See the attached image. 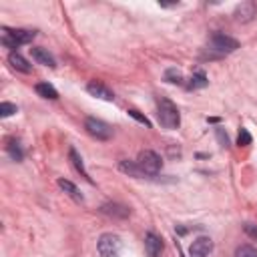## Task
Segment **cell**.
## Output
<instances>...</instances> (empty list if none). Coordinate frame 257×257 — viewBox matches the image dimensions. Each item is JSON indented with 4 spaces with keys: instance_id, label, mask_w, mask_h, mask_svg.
Here are the masks:
<instances>
[{
    "instance_id": "cell-1",
    "label": "cell",
    "mask_w": 257,
    "mask_h": 257,
    "mask_svg": "<svg viewBox=\"0 0 257 257\" xmlns=\"http://www.w3.org/2000/svg\"><path fill=\"white\" fill-rule=\"evenodd\" d=\"M157 116H159V122L169 128V131H173V128L179 126L181 122V114H179V108L173 100L169 98H159V104H157Z\"/></svg>"
},
{
    "instance_id": "cell-2",
    "label": "cell",
    "mask_w": 257,
    "mask_h": 257,
    "mask_svg": "<svg viewBox=\"0 0 257 257\" xmlns=\"http://www.w3.org/2000/svg\"><path fill=\"white\" fill-rule=\"evenodd\" d=\"M100 257H118L120 255V239L112 233H102L96 243Z\"/></svg>"
},
{
    "instance_id": "cell-3",
    "label": "cell",
    "mask_w": 257,
    "mask_h": 257,
    "mask_svg": "<svg viewBox=\"0 0 257 257\" xmlns=\"http://www.w3.org/2000/svg\"><path fill=\"white\" fill-rule=\"evenodd\" d=\"M237 48H239V42L221 32H215L209 40V50H213L217 54H229V52H235Z\"/></svg>"
},
{
    "instance_id": "cell-4",
    "label": "cell",
    "mask_w": 257,
    "mask_h": 257,
    "mask_svg": "<svg viewBox=\"0 0 257 257\" xmlns=\"http://www.w3.org/2000/svg\"><path fill=\"white\" fill-rule=\"evenodd\" d=\"M137 165L145 175H157L163 167V161L155 151H141L137 157Z\"/></svg>"
},
{
    "instance_id": "cell-5",
    "label": "cell",
    "mask_w": 257,
    "mask_h": 257,
    "mask_svg": "<svg viewBox=\"0 0 257 257\" xmlns=\"http://www.w3.org/2000/svg\"><path fill=\"white\" fill-rule=\"evenodd\" d=\"M84 128H86L88 135H92V137L98 139V141H108V139L112 137V128H110L106 122H102V120H98V118H92V116H88V118L84 120Z\"/></svg>"
},
{
    "instance_id": "cell-6",
    "label": "cell",
    "mask_w": 257,
    "mask_h": 257,
    "mask_svg": "<svg viewBox=\"0 0 257 257\" xmlns=\"http://www.w3.org/2000/svg\"><path fill=\"white\" fill-rule=\"evenodd\" d=\"M213 251V241L209 237H197L189 247V257H209Z\"/></svg>"
},
{
    "instance_id": "cell-7",
    "label": "cell",
    "mask_w": 257,
    "mask_h": 257,
    "mask_svg": "<svg viewBox=\"0 0 257 257\" xmlns=\"http://www.w3.org/2000/svg\"><path fill=\"white\" fill-rule=\"evenodd\" d=\"M145 251L149 257H159L163 253V241L159 235H155L153 231L145 235Z\"/></svg>"
},
{
    "instance_id": "cell-8",
    "label": "cell",
    "mask_w": 257,
    "mask_h": 257,
    "mask_svg": "<svg viewBox=\"0 0 257 257\" xmlns=\"http://www.w3.org/2000/svg\"><path fill=\"white\" fill-rule=\"evenodd\" d=\"M257 16V8L253 2H241L237 8H235V20L237 22H249Z\"/></svg>"
},
{
    "instance_id": "cell-9",
    "label": "cell",
    "mask_w": 257,
    "mask_h": 257,
    "mask_svg": "<svg viewBox=\"0 0 257 257\" xmlns=\"http://www.w3.org/2000/svg\"><path fill=\"white\" fill-rule=\"evenodd\" d=\"M86 90H88L92 96H96V98H102V100H114L112 90H110L108 86H104L102 82H98V80L88 82V84H86Z\"/></svg>"
},
{
    "instance_id": "cell-10",
    "label": "cell",
    "mask_w": 257,
    "mask_h": 257,
    "mask_svg": "<svg viewBox=\"0 0 257 257\" xmlns=\"http://www.w3.org/2000/svg\"><path fill=\"white\" fill-rule=\"evenodd\" d=\"M4 34H8V36L18 44V46H20V44L30 42V40L36 36V32H34V30H26V28H14V30H8V28H6V30H4Z\"/></svg>"
},
{
    "instance_id": "cell-11",
    "label": "cell",
    "mask_w": 257,
    "mask_h": 257,
    "mask_svg": "<svg viewBox=\"0 0 257 257\" xmlns=\"http://www.w3.org/2000/svg\"><path fill=\"white\" fill-rule=\"evenodd\" d=\"M100 213L110 215V217H118V219H126L131 211H128L124 205H118V203H104L100 207Z\"/></svg>"
},
{
    "instance_id": "cell-12",
    "label": "cell",
    "mask_w": 257,
    "mask_h": 257,
    "mask_svg": "<svg viewBox=\"0 0 257 257\" xmlns=\"http://www.w3.org/2000/svg\"><path fill=\"white\" fill-rule=\"evenodd\" d=\"M30 54H32V58L38 62V64H44V66H50V68H54L56 66V62H54V58L48 54V50H44V48H30Z\"/></svg>"
},
{
    "instance_id": "cell-13",
    "label": "cell",
    "mask_w": 257,
    "mask_h": 257,
    "mask_svg": "<svg viewBox=\"0 0 257 257\" xmlns=\"http://www.w3.org/2000/svg\"><path fill=\"white\" fill-rule=\"evenodd\" d=\"M68 159H70L72 167L80 173V177H84L88 183H92V179L88 177V173H86V169H84V165H82V159H80V155L76 153V149H68Z\"/></svg>"
},
{
    "instance_id": "cell-14",
    "label": "cell",
    "mask_w": 257,
    "mask_h": 257,
    "mask_svg": "<svg viewBox=\"0 0 257 257\" xmlns=\"http://www.w3.org/2000/svg\"><path fill=\"white\" fill-rule=\"evenodd\" d=\"M8 62H10V66H12V68H16V70H20V72H30V64H28V60H26L22 54H18V52H10Z\"/></svg>"
},
{
    "instance_id": "cell-15",
    "label": "cell",
    "mask_w": 257,
    "mask_h": 257,
    "mask_svg": "<svg viewBox=\"0 0 257 257\" xmlns=\"http://www.w3.org/2000/svg\"><path fill=\"white\" fill-rule=\"evenodd\" d=\"M118 169H120L122 173H126V175H131V177H137V179H143V177H147V175L141 171V167H139L137 163L120 161V163H118Z\"/></svg>"
},
{
    "instance_id": "cell-16",
    "label": "cell",
    "mask_w": 257,
    "mask_h": 257,
    "mask_svg": "<svg viewBox=\"0 0 257 257\" xmlns=\"http://www.w3.org/2000/svg\"><path fill=\"white\" fill-rule=\"evenodd\" d=\"M36 92H38L40 96H44V98H50V100H56V98H58L56 88H54L52 84H48V82H38V84H36Z\"/></svg>"
},
{
    "instance_id": "cell-17",
    "label": "cell",
    "mask_w": 257,
    "mask_h": 257,
    "mask_svg": "<svg viewBox=\"0 0 257 257\" xmlns=\"http://www.w3.org/2000/svg\"><path fill=\"white\" fill-rule=\"evenodd\" d=\"M58 187H60V189H62L66 195H70L74 201H78V203L82 201V195L78 193V189H76V187H74L70 181H66V179H58Z\"/></svg>"
},
{
    "instance_id": "cell-18",
    "label": "cell",
    "mask_w": 257,
    "mask_h": 257,
    "mask_svg": "<svg viewBox=\"0 0 257 257\" xmlns=\"http://www.w3.org/2000/svg\"><path fill=\"white\" fill-rule=\"evenodd\" d=\"M207 84H209V80H207V76H205L203 70H197V72L191 76V80H189V88H191V90H195V88H205Z\"/></svg>"
},
{
    "instance_id": "cell-19",
    "label": "cell",
    "mask_w": 257,
    "mask_h": 257,
    "mask_svg": "<svg viewBox=\"0 0 257 257\" xmlns=\"http://www.w3.org/2000/svg\"><path fill=\"white\" fill-rule=\"evenodd\" d=\"M235 257H257V249L251 245H241V247H237Z\"/></svg>"
},
{
    "instance_id": "cell-20",
    "label": "cell",
    "mask_w": 257,
    "mask_h": 257,
    "mask_svg": "<svg viewBox=\"0 0 257 257\" xmlns=\"http://www.w3.org/2000/svg\"><path fill=\"white\" fill-rule=\"evenodd\" d=\"M14 112H18L16 104H12V102H0V116H10Z\"/></svg>"
},
{
    "instance_id": "cell-21",
    "label": "cell",
    "mask_w": 257,
    "mask_h": 257,
    "mask_svg": "<svg viewBox=\"0 0 257 257\" xmlns=\"http://www.w3.org/2000/svg\"><path fill=\"white\" fill-rule=\"evenodd\" d=\"M8 153H10V157H12L14 161H22V157H24V155H22V149L18 147V143H10V145H8Z\"/></svg>"
},
{
    "instance_id": "cell-22",
    "label": "cell",
    "mask_w": 257,
    "mask_h": 257,
    "mask_svg": "<svg viewBox=\"0 0 257 257\" xmlns=\"http://www.w3.org/2000/svg\"><path fill=\"white\" fill-rule=\"evenodd\" d=\"M126 112H128V116H133V118H135V120H139L141 124H145V126H151L149 118H147V116H143V114H141L139 110H135V108H128Z\"/></svg>"
},
{
    "instance_id": "cell-23",
    "label": "cell",
    "mask_w": 257,
    "mask_h": 257,
    "mask_svg": "<svg viewBox=\"0 0 257 257\" xmlns=\"http://www.w3.org/2000/svg\"><path fill=\"white\" fill-rule=\"evenodd\" d=\"M165 78H167L169 82H175V84H181V82H183V76H181V72H179V70H175V68L167 70Z\"/></svg>"
},
{
    "instance_id": "cell-24",
    "label": "cell",
    "mask_w": 257,
    "mask_h": 257,
    "mask_svg": "<svg viewBox=\"0 0 257 257\" xmlns=\"http://www.w3.org/2000/svg\"><path fill=\"white\" fill-rule=\"evenodd\" d=\"M237 143H239L241 147H247V145H251V135L247 133V128H241V131H239Z\"/></svg>"
},
{
    "instance_id": "cell-25",
    "label": "cell",
    "mask_w": 257,
    "mask_h": 257,
    "mask_svg": "<svg viewBox=\"0 0 257 257\" xmlns=\"http://www.w3.org/2000/svg\"><path fill=\"white\" fill-rule=\"evenodd\" d=\"M243 229H245V233H247L249 237L257 239V225H253V223H245V225H243Z\"/></svg>"
},
{
    "instance_id": "cell-26",
    "label": "cell",
    "mask_w": 257,
    "mask_h": 257,
    "mask_svg": "<svg viewBox=\"0 0 257 257\" xmlns=\"http://www.w3.org/2000/svg\"><path fill=\"white\" fill-rule=\"evenodd\" d=\"M217 137H219V141H221V147H227V145H229V139H227V135L223 133V128H217Z\"/></svg>"
}]
</instances>
